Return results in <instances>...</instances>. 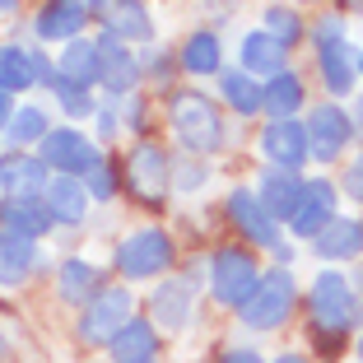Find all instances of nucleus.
<instances>
[{"mask_svg":"<svg viewBox=\"0 0 363 363\" xmlns=\"http://www.w3.org/2000/svg\"><path fill=\"white\" fill-rule=\"evenodd\" d=\"M0 145H5V130H0Z\"/></svg>","mask_w":363,"mask_h":363,"instance_id":"49","label":"nucleus"},{"mask_svg":"<svg viewBox=\"0 0 363 363\" xmlns=\"http://www.w3.org/2000/svg\"><path fill=\"white\" fill-rule=\"evenodd\" d=\"M303 186H308V182H303L298 172L266 168L257 177V201H261V210H266L275 224H289V219L298 214V205H303Z\"/></svg>","mask_w":363,"mask_h":363,"instance_id":"14","label":"nucleus"},{"mask_svg":"<svg viewBox=\"0 0 363 363\" xmlns=\"http://www.w3.org/2000/svg\"><path fill=\"white\" fill-rule=\"evenodd\" d=\"M331 219H335V186H331V177H308L303 205H298V214L289 219V228H294L298 238H317Z\"/></svg>","mask_w":363,"mask_h":363,"instance_id":"18","label":"nucleus"},{"mask_svg":"<svg viewBox=\"0 0 363 363\" xmlns=\"http://www.w3.org/2000/svg\"><path fill=\"white\" fill-rule=\"evenodd\" d=\"M172 257H177V247H172V238L163 228H135L130 238L117 242V270L121 279H135V284L163 275L172 266Z\"/></svg>","mask_w":363,"mask_h":363,"instance_id":"5","label":"nucleus"},{"mask_svg":"<svg viewBox=\"0 0 363 363\" xmlns=\"http://www.w3.org/2000/svg\"><path fill=\"white\" fill-rule=\"evenodd\" d=\"M303 130H308V154L317 163H335L350 150V140L359 135V130H354V117L340 103H317L308 112V121H303Z\"/></svg>","mask_w":363,"mask_h":363,"instance_id":"9","label":"nucleus"},{"mask_svg":"<svg viewBox=\"0 0 363 363\" xmlns=\"http://www.w3.org/2000/svg\"><path fill=\"white\" fill-rule=\"evenodd\" d=\"M84 5H89V10H94V14H98V10H103V0H84Z\"/></svg>","mask_w":363,"mask_h":363,"instance_id":"45","label":"nucleus"},{"mask_svg":"<svg viewBox=\"0 0 363 363\" xmlns=\"http://www.w3.org/2000/svg\"><path fill=\"white\" fill-rule=\"evenodd\" d=\"M308 312H312V331H321V335L331 331L340 340L350 326L363 321V298L350 289V279L340 270H321L308 289Z\"/></svg>","mask_w":363,"mask_h":363,"instance_id":"2","label":"nucleus"},{"mask_svg":"<svg viewBox=\"0 0 363 363\" xmlns=\"http://www.w3.org/2000/svg\"><path fill=\"white\" fill-rule=\"evenodd\" d=\"M0 228H10V233L38 242V238H47L56 228V219H52L43 196H38V201H0Z\"/></svg>","mask_w":363,"mask_h":363,"instance_id":"25","label":"nucleus"},{"mask_svg":"<svg viewBox=\"0 0 363 363\" xmlns=\"http://www.w3.org/2000/svg\"><path fill=\"white\" fill-rule=\"evenodd\" d=\"M94 117H98V135H103V140H112V135L121 130V117H117V107H112V103H107V107H98Z\"/></svg>","mask_w":363,"mask_h":363,"instance_id":"39","label":"nucleus"},{"mask_svg":"<svg viewBox=\"0 0 363 363\" xmlns=\"http://www.w3.org/2000/svg\"><path fill=\"white\" fill-rule=\"evenodd\" d=\"M303 79L294 75V70H284V75L266 79V107L261 112H270L275 121H289V117H298V107H303Z\"/></svg>","mask_w":363,"mask_h":363,"instance_id":"31","label":"nucleus"},{"mask_svg":"<svg viewBox=\"0 0 363 363\" xmlns=\"http://www.w3.org/2000/svg\"><path fill=\"white\" fill-rule=\"evenodd\" d=\"M219 363H266L257 350H247V345H238V350H224L219 354Z\"/></svg>","mask_w":363,"mask_h":363,"instance_id":"40","label":"nucleus"},{"mask_svg":"<svg viewBox=\"0 0 363 363\" xmlns=\"http://www.w3.org/2000/svg\"><path fill=\"white\" fill-rule=\"evenodd\" d=\"M38 159L47 163V172H61V177H79L84 182L89 172L103 163V150H98L84 130L65 126V130H52V135L38 145Z\"/></svg>","mask_w":363,"mask_h":363,"instance_id":"8","label":"nucleus"},{"mask_svg":"<svg viewBox=\"0 0 363 363\" xmlns=\"http://www.w3.org/2000/svg\"><path fill=\"white\" fill-rule=\"evenodd\" d=\"M10 117H14V94H5V89H0V130L10 126Z\"/></svg>","mask_w":363,"mask_h":363,"instance_id":"41","label":"nucleus"},{"mask_svg":"<svg viewBox=\"0 0 363 363\" xmlns=\"http://www.w3.org/2000/svg\"><path fill=\"white\" fill-rule=\"evenodd\" d=\"M228 219L238 224V233L247 238V242H257V247H266V252H279L284 247V233H279V224L270 219L266 210H261V201H257V191L252 186H238V191H228Z\"/></svg>","mask_w":363,"mask_h":363,"instance_id":"12","label":"nucleus"},{"mask_svg":"<svg viewBox=\"0 0 363 363\" xmlns=\"http://www.w3.org/2000/svg\"><path fill=\"white\" fill-rule=\"evenodd\" d=\"M345 33H350V19L345 14H321L317 28H312V43H345Z\"/></svg>","mask_w":363,"mask_h":363,"instance_id":"36","label":"nucleus"},{"mask_svg":"<svg viewBox=\"0 0 363 363\" xmlns=\"http://www.w3.org/2000/svg\"><path fill=\"white\" fill-rule=\"evenodd\" d=\"M359 359H363V335H359Z\"/></svg>","mask_w":363,"mask_h":363,"instance_id":"47","label":"nucleus"},{"mask_svg":"<svg viewBox=\"0 0 363 363\" xmlns=\"http://www.w3.org/2000/svg\"><path fill=\"white\" fill-rule=\"evenodd\" d=\"M0 89L5 94H28L38 89V65H33V47H0Z\"/></svg>","mask_w":363,"mask_h":363,"instance_id":"30","label":"nucleus"},{"mask_svg":"<svg viewBox=\"0 0 363 363\" xmlns=\"http://www.w3.org/2000/svg\"><path fill=\"white\" fill-rule=\"evenodd\" d=\"M89 19H94V10L84 0H47L38 10V19H33V33L43 43H75V38H84Z\"/></svg>","mask_w":363,"mask_h":363,"instance_id":"16","label":"nucleus"},{"mask_svg":"<svg viewBox=\"0 0 363 363\" xmlns=\"http://www.w3.org/2000/svg\"><path fill=\"white\" fill-rule=\"evenodd\" d=\"M191 289H196V279H163V284L154 289V294H150V321H154V331H168V335L191 331V321H196Z\"/></svg>","mask_w":363,"mask_h":363,"instance_id":"11","label":"nucleus"},{"mask_svg":"<svg viewBox=\"0 0 363 363\" xmlns=\"http://www.w3.org/2000/svg\"><path fill=\"white\" fill-rule=\"evenodd\" d=\"M261 154L270 159V168H289V172H298L303 163L312 159L308 154V130H303L298 117H289V121H270L266 130H261Z\"/></svg>","mask_w":363,"mask_h":363,"instance_id":"15","label":"nucleus"},{"mask_svg":"<svg viewBox=\"0 0 363 363\" xmlns=\"http://www.w3.org/2000/svg\"><path fill=\"white\" fill-rule=\"evenodd\" d=\"M354 130H363V98H359V107H354Z\"/></svg>","mask_w":363,"mask_h":363,"instance_id":"42","label":"nucleus"},{"mask_svg":"<svg viewBox=\"0 0 363 363\" xmlns=\"http://www.w3.org/2000/svg\"><path fill=\"white\" fill-rule=\"evenodd\" d=\"M317 70H321V84L326 94L340 98L354 89V75H359V52L350 43H321L317 47Z\"/></svg>","mask_w":363,"mask_h":363,"instance_id":"23","label":"nucleus"},{"mask_svg":"<svg viewBox=\"0 0 363 363\" xmlns=\"http://www.w3.org/2000/svg\"><path fill=\"white\" fill-rule=\"evenodd\" d=\"M130 317H135V298H130V289L107 284L103 294H98V298L84 308V317L75 321V331H79V340H84V345H98V350H107V345L117 340V331L126 326Z\"/></svg>","mask_w":363,"mask_h":363,"instance_id":"7","label":"nucleus"},{"mask_svg":"<svg viewBox=\"0 0 363 363\" xmlns=\"http://www.w3.org/2000/svg\"><path fill=\"white\" fill-rule=\"evenodd\" d=\"M359 75H363V52H359Z\"/></svg>","mask_w":363,"mask_h":363,"instance_id":"46","label":"nucleus"},{"mask_svg":"<svg viewBox=\"0 0 363 363\" xmlns=\"http://www.w3.org/2000/svg\"><path fill=\"white\" fill-rule=\"evenodd\" d=\"M56 103H61V112L70 121H79V117H94L98 112V103H94V94H89L84 84H70V79H56Z\"/></svg>","mask_w":363,"mask_h":363,"instance_id":"34","label":"nucleus"},{"mask_svg":"<svg viewBox=\"0 0 363 363\" xmlns=\"http://www.w3.org/2000/svg\"><path fill=\"white\" fill-rule=\"evenodd\" d=\"M294 5H312V0H294Z\"/></svg>","mask_w":363,"mask_h":363,"instance_id":"48","label":"nucleus"},{"mask_svg":"<svg viewBox=\"0 0 363 363\" xmlns=\"http://www.w3.org/2000/svg\"><path fill=\"white\" fill-rule=\"evenodd\" d=\"M354 5H359V10H363V0H354Z\"/></svg>","mask_w":363,"mask_h":363,"instance_id":"50","label":"nucleus"},{"mask_svg":"<svg viewBox=\"0 0 363 363\" xmlns=\"http://www.w3.org/2000/svg\"><path fill=\"white\" fill-rule=\"evenodd\" d=\"M294 303H298V284H294V275L284 266H275V270H261L257 294L247 298V308L238 317H242L247 331H275V326H284L294 317Z\"/></svg>","mask_w":363,"mask_h":363,"instance_id":"3","label":"nucleus"},{"mask_svg":"<svg viewBox=\"0 0 363 363\" xmlns=\"http://www.w3.org/2000/svg\"><path fill=\"white\" fill-rule=\"evenodd\" d=\"M19 10V0H0V14H14Z\"/></svg>","mask_w":363,"mask_h":363,"instance_id":"44","label":"nucleus"},{"mask_svg":"<svg viewBox=\"0 0 363 363\" xmlns=\"http://www.w3.org/2000/svg\"><path fill=\"white\" fill-rule=\"evenodd\" d=\"M261 33H270L279 47H294L308 28H303V19H298V10H294V5H270V10H266V23H261Z\"/></svg>","mask_w":363,"mask_h":363,"instance_id":"33","label":"nucleus"},{"mask_svg":"<svg viewBox=\"0 0 363 363\" xmlns=\"http://www.w3.org/2000/svg\"><path fill=\"white\" fill-rule=\"evenodd\" d=\"M103 270L94 266V261H84V257H70V261H61V270H56V294H61L65 303H75V308H89V303L103 294Z\"/></svg>","mask_w":363,"mask_h":363,"instance_id":"21","label":"nucleus"},{"mask_svg":"<svg viewBox=\"0 0 363 363\" xmlns=\"http://www.w3.org/2000/svg\"><path fill=\"white\" fill-rule=\"evenodd\" d=\"M112 363H159V331L150 317H130L117 331V340L107 345Z\"/></svg>","mask_w":363,"mask_h":363,"instance_id":"22","label":"nucleus"},{"mask_svg":"<svg viewBox=\"0 0 363 363\" xmlns=\"http://www.w3.org/2000/svg\"><path fill=\"white\" fill-rule=\"evenodd\" d=\"M126 186H130V196H135L140 205H150V210H159V205L168 201V191H172V159L163 154V145L140 140L135 150H130Z\"/></svg>","mask_w":363,"mask_h":363,"instance_id":"6","label":"nucleus"},{"mask_svg":"<svg viewBox=\"0 0 363 363\" xmlns=\"http://www.w3.org/2000/svg\"><path fill=\"white\" fill-rule=\"evenodd\" d=\"M56 75L70 79V84H98L103 79V56H98V43L94 38H75L65 43V52L56 56Z\"/></svg>","mask_w":363,"mask_h":363,"instance_id":"26","label":"nucleus"},{"mask_svg":"<svg viewBox=\"0 0 363 363\" xmlns=\"http://www.w3.org/2000/svg\"><path fill=\"white\" fill-rule=\"evenodd\" d=\"M345 191H350L354 201L363 205V150H359V159H354L350 168H345Z\"/></svg>","mask_w":363,"mask_h":363,"instance_id":"38","label":"nucleus"},{"mask_svg":"<svg viewBox=\"0 0 363 363\" xmlns=\"http://www.w3.org/2000/svg\"><path fill=\"white\" fill-rule=\"evenodd\" d=\"M312 247H317L321 261H350V257H359V252H363V224H359V219L335 214L331 224L312 238Z\"/></svg>","mask_w":363,"mask_h":363,"instance_id":"27","label":"nucleus"},{"mask_svg":"<svg viewBox=\"0 0 363 363\" xmlns=\"http://www.w3.org/2000/svg\"><path fill=\"white\" fill-rule=\"evenodd\" d=\"M238 70H247L252 79H275V75H284L289 70V47H279L270 33H247L242 38V52H238Z\"/></svg>","mask_w":363,"mask_h":363,"instance_id":"20","label":"nucleus"},{"mask_svg":"<svg viewBox=\"0 0 363 363\" xmlns=\"http://www.w3.org/2000/svg\"><path fill=\"white\" fill-rule=\"evenodd\" d=\"M275 363H308V359H303V354H279Z\"/></svg>","mask_w":363,"mask_h":363,"instance_id":"43","label":"nucleus"},{"mask_svg":"<svg viewBox=\"0 0 363 363\" xmlns=\"http://www.w3.org/2000/svg\"><path fill=\"white\" fill-rule=\"evenodd\" d=\"M47 182H52V172L38 154L28 150L0 154V201H38L47 191Z\"/></svg>","mask_w":363,"mask_h":363,"instance_id":"10","label":"nucleus"},{"mask_svg":"<svg viewBox=\"0 0 363 363\" xmlns=\"http://www.w3.org/2000/svg\"><path fill=\"white\" fill-rule=\"evenodd\" d=\"M33 270H38V242L10 233V228H0V289L28 284Z\"/></svg>","mask_w":363,"mask_h":363,"instance_id":"24","label":"nucleus"},{"mask_svg":"<svg viewBox=\"0 0 363 363\" xmlns=\"http://www.w3.org/2000/svg\"><path fill=\"white\" fill-rule=\"evenodd\" d=\"M261 284V270H257V257L242 252V247H219L210 257V294L224 308H247V298L257 294Z\"/></svg>","mask_w":363,"mask_h":363,"instance_id":"4","label":"nucleus"},{"mask_svg":"<svg viewBox=\"0 0 363 363\" xmlns=\"http://www.w3.org/2000/svg\"><path fill=\"white\" fill-rule=\"evenodd\" d=\"M205 182H210V168H205V163H182V168H172V186H182V191H196Z\"/></svg>","mask_w":363,"mask_h":363,"instance_id":"37","label":"nucleus"},{"mask_svg":"<svg viewBox=\"0 0 363 363\" xmlns=\"http://www.w3.org/2000/svg\"><path fill=\"white\" fill-rule=\"evenodd\" d=\"M47 210H52V219L61 228H79L89 219V191H84V182L79 177H61V172H52V182H47V191H43Z\"/></svg>","mask_w":363,"mask_h":363,"instance_id":"19","label":"nucleus"},{"mask_svg":"<svg viewBox=\"0 0 363 363\" xmlns=\"http://www.w3.org/2000/svg\"><path fill=\"white\" fill-rule=\"evenodd\" d=\"M117 186H121V182H117V168H112V163H98V168L94 172H89V177H84V191H89V201H112V196H117Z\"/></svg>","mask_w":363,"mask_h":363,"instance_id":"35","label":"nucleus"},{"mask_svg":"<svg viewBox=\"0 0 363 363\" xmlns=\"http://www.w3.org/2000/svg\"><path fill=\"white\" fill-rule=\"evenodd\" d=\"M219 94H224V103L233 107L238 117H257L266 107V84L252 79L247 70H219Z\"/></svg>","mask_w":363,"mask_h":363,"instance_id":"29","label":"nucleus"},{"mask_svg":"<svg viewBox=\"0 0 363 363\" xmlns=\"http://www.w3.org/2000/svg\"><path fill=\"white\" fill-rule=\"evenodd\" d=\"M94 19L103 23V33H112L121 43H150L154 38V19L145 0H103V10Z\"/></svg>","mask_w":363,"mask_h":363,"instance_id":"17","label":"nucleus"},{"mask_svg":"<svg viewBox=\"0 0 363 363\" xmlns=\"http://www.w3.org/2000/svg\"><path fill=\"white\" fill-rule=\"evenodd\" d=\"M98 56H103V79H98V84L107 89V98L117 103V98H130V94H135V84L145 79L140 56L130 52L121 38H112V33H103V38H98Z\"/></svg>","mask_w":363,"mask_h":363,"instance_id":"13","label":"nucleus"},{"mask_svg":"<svg viewBox=\"0 0 363 363\" xmlns=\"http://www.w3.org/2000/svg\"><path fill=\"white\" fill-rule=\"evenodd\" d=\"M182 70L186 75H219L224 70V47H219V33H210V28H196L186 43H182Z\"/></svg>","mask_w":363,"mask_h":363,"instance_id":"28","label":"nucleus"},{"mask_svg":"<svg viewBox=\"0 0 363 363\" xmlns=\"http://www.w3.org/2000/svg\"><path fill=\"white\" fill-rule=\"evenodd\" d=\"M168 121H172V135H177V145L186 154H219L224 150V117H219V107H214L210 94H201V89H177V94L168 98Z\"/></svg>","mask_w":363,"mask_h":363,"instance_id":"1","label":"nucleus"},{"mask_svg":"<svg viewBox=\"0 0 363 363\" xmlns=\"http://www.w3.org/2000/svg\"><path fill=\"white\" fill-rule=\"evenodd\" d=\"M52 135V121H47L43 107H14L10 126H5V140H10L14 150H28V145H43Z\"/></svg>","mask_w":363,"mask_h":363,"instance_id":"32","label":"nucleus"}]
</instances>
